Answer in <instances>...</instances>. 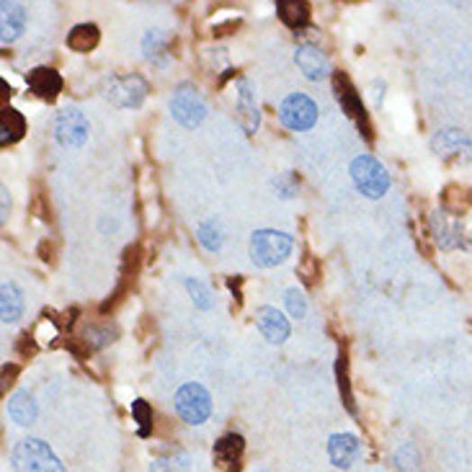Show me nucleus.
I'll return each mask as SVG.
<instances>
[{
	"label": "nucleus",
	"mask_w": 472,
	"mask_h": 472,
	"mask_svg": "<svg viewBox=\"0 0 472 472\" xmlns=\"http://www.w3.org/2000/svg\"><path fill=\"white\" fill-rule=\"evenodd\" d=\"M292 248H295V238L289 232L261 227L250 235L248 253H250V261L259 268H274L292 256Z\"/></svg>",
	"instance_id": "f257e3e1"
},
{
	"label": "nucleus",
	"mask_w": 472,
	"mask_h": 472,
	"mask_svg": "<svg viewBox=\"0 0 472 472\" xmlns=\"http://www.w3.org/2000/svg\"><path fill=\"white\" fill-rule=\"evenodd\" d=\"M349 173H351L354 186L367 199H382L390 191V184H393L387 168L379 163L375 155H359V158H354L351 166H349Z\"/></svg>",
	"instance_id": "f03ea898"
},
{
	"label": "nucleus",
	"mask_w": 472,
	"mask_h": 472,
	"mask_svg": "<svg viewBox=\"0 0 472 472\" xmlns=\"http://www.w3.org/2000/svg\"><path fill=\"white\" fill-rule=\"evenodd\" d=\"M14 465L19 472H68L62 459L41 439H23L14 449Z\"/></svg>",
	"instance_id": "7ed1b4c3"
},
{
	"label": "nucleus",
	"mask_w": 472,
	"mask_h": 472,
	"mask_svg": "<svg viewBox=\"0 0 472 472\" xmlns=\"http://www.w3.org/2000/svg\"><path fill=\"white\" fill-rule=\"evenodd\" d=\"M173 405H176L178 418L189 426H202L212 416V395L207 393V387H202L199 382L181 385L173 395Z\"/></svg>",
	"instance_id": "20e7f679"
},
{
	"label": "nucleus",
	"mask_w": 472,
	"mask_h": 472,
	"mask_svg": "<svg viewBox=\"0 0 472 472\" xmlns=\"http://www.w3.org/2000/svg\"><path fill=\"white\" fill-rule=\"evenodd\" d=\"M333 95H336V101L340 104V109L343 113L357 124L361 130V134L372 142V124H369V113H367V106H364V101H361L359 91H357V86L351 83V77L346 76V73H333Z\"/></svg>",
	"instance_id": "39448f33"
},
{
	"label": "nucleus",
	"mask_w": 472,
	"mask_h": 472,
	"mask_svg": "<svg viewBox=\"0 0 472 472\" xmlns=\"http://www.w3.org/2000/svg\"><path fill=\"white\" fill-rule=\"evenodd\" d=\"M170 113H173V119L181 124V127H186V130H194V127H199L202 122H204V116H207V104H204V98L202 94L194 88V86H178L173 95H170Z\"/></svg>",
	"instance_id": "423d86ee"
},
{
	"label": "nucleus",
	"mask_w": 472,
	"mask_h": 472,
	"mask_svg": "<svg viewBox=\"0 0 472 472\" xmlns=\"http://www.w3.org/2000/svg\"><path fill=\"white\" fill-rule=\"evenodd\" d=\"M279 119L292 132H307L318 124V104L304 94H289L279 104Z\"/></svg>",
	"instance_id": "0eeeda50"
},
{
	"label": "nucleus",
	"mask_w": 472,
	"mask_h": 472,
	"mask_svg": "<svg viewBox=\"0 0 472 472\" xmlns=\"http://www.w3.org/2000/svg\"><path fill=\"white\" fill-rule=\"evenodd\" d=\"M148 94H150V83L137 73L112 77L109 88H106L109 101L119 109H140L145 104Z\"/></svg>",
	"instance_id": "6e6552de"
},
{
	"label": "nucleus",
	"mask_w": 472,
	"mask_h": 472,
	"mask_svg": "<svg viewBox=\"0 0 472 472\" xmlns=\"http://www.w3.org/2000/svg\"><path fill=\"white\" fill-rule=\"evenodd\" d=\"M431 150H434L436 158L447 160V163H470L472 160V140L462 130H441V132L434 134L431 140Z\"/></svg>",
	"instance_id": "1a4fd4ad"
},
{
	"label": "nucleus",
	"mask_w": 472,
	"mask_h": 472,
	"mask_svg": "<svg viewBox=\"0 0 472 472\" xmlns=\"http://www.w3.org/2000/svg\"><path fill=\"white\" fill-rule=\"evenodd\" d=\"M91 132L88 119L77 109H62L55 119V140L62 148H80Z\"/></svg>",
	"instance_id": "9d476101"
},
{
	"label": "nucleus",
	"mask_w": 472,
	"mask_h": 472,
	"mask_svg": "<svg viewBox=\"0 0 472 472\" xmlns=\"http://www.w3.org/2000/svg\"><path fill=\"white\" fill-rule=\"evenodd\" d=\"M328 457H331L333 467L349 470V467H354V462L361 457V441L354 434H349V431L333 434L328 439Z\"/></svg>",
	"instance_id": "9b49d317"
},
{
	"label": "nucleus",
	"mask_w": 472,
	"mask_h": 472,
	"mask_svg": "<svg viewBox=\"0 0 472 472\" xmlns=\"http://www.w3.org/2000/svg\"><path fill=\"white\" fill-rule=\"evenodd\" d=\"M256 325H259L261 336H264L268 343H274V346H282L284 340L289 339V333H292L289 321L284 318L277 307H268V304L256 310Z\"/></svg>",
	"instance_id": "f8f14e48"
},
{
	"label": "nucleus",
	"mask_w": 472,
	"mask_h": 472,
	"mask_svg": "<svg viewBox=\"0 0 472 472\" xmlns=\"http://www.w3.org/2000/svg\"><path fill=\"white\" fill-rule=\"evenodd\" d=\"M295 62L307 80H325L331 76V62L321 47H315V44H300L295 52Z\"/></svg>",
	"instance_id": "ddd939ff"
},
{
	"label": "nucleus",
	"mask_w": 472,
	"mask_h": 472,
	"mask_svg": "<svg viewBox=\"0 0 472 472\" xmlns=\"http://www.w3.org/2000/svg\"><path fill=\"white\" fill-rule=\"evenodd\" d=\"M235 119L238 124L243 127L246 134H256L259 124H261V113H259V104L253 98V91H250V83L248 80H241L238 83V101H235Z\"/></svg>",
	"instance_id": "4468645a"
},
{
	"label": "nucleus",
	"mask_w": 472,
	"mask_h": 472,
	"mask_svg": "<svg viewBox=\"0 0 472 472\" xmlns=\"http://www.w3.org/2000/svg\"><path fill=\"white\" fill-rule=\"evenodd\" d=\"M246 452V441L241 434H225L217 444H214V462L222 472H238L241 470V459Z\"/></svg>",
	"instance_id": "2eb2a0df"
},
{
	"label": "nucleus",
	"mask_w": 472,
	"mask_h": 472,
	"mask_svg": "<svg viewBox=\"0 0 472 472\" xmlns=\"http://www.w3.org/2000/svg\"><path fill=\"white\" fill-rule=\"evenodd\" d=\"M26 86L29 91L44 101H52L57 98V94L62 91V77L57 73L55 68H47V65H39L34 70L26 73Z\"/></svg>",
	"instance_id": "dca6fc26"
},
{
	"label": "nucleus",
	"mask_w": 472,
	"mask_h": 472,
	"mask_svg": "<svg viewBox=\"0 0 472 472\" xmlns=\"http://www.w3.org/2000/svg\"><path fill=\"white\" fill-rule=\"evenodd\" d=\"M0 39L3 44H11L23 34L26 29V8L21 3H3L0 5Z\"/></svg>",
	"instance_id": "f3484780"
},
{
	"label": "nucleus",
	"mask_w": 472,
	"mask_h": 472,
	"mask_svg": "<svg viewBox=\"0 0 472 472\" xmlns=\"http://www.w3.org/2000/svg\"><path fill=\"white\" fill-rule=\"evenodd\" d=\"M170 34L160 32V29H152L145 34L142 39V52H145V59L158 65V68H166L170 62Z\"/></svg>",
	"instance_id": "a211bd4d"
},
{
	"label": "nucleus",
	"mask_w": 472,
	"mask_h": 472,
	"mask_svg": "<svg viewBox=\"0 0 472 472\" xmlns=\"http://www.w3.org/2000/svg\"><path fill=\"white\" fill-rule=\"evenodd\" d=\"M277 14L282 19L284 26H289L292 32H303L304 26L310 23V3H303V0H282L277 3Z\"/></svg>",
	"instance_id": "6ab92c4d"
},
{
	"label": "nucleus",
	"mask_w": 472,
	"mask_h": 472,
	"mask_svg": "<svg viewBox=\"0 0 472 472\" xmlns=\"http://www.w3.org/2000/svg\"><path fill=\"white\" fill-rule=\"evenodd\" d=\"M431 230H434L436 235V243L441 248H447V250H452V248H462L465 243V232H462V225L459 222H449L447 220V214H441V212H436L434 217H431Z\"/></svg>",
	"instance_id": "aec40b11"
},
{
	"label": "nucleus",
	"mask_w": 472,
	"mask_h": 472,
	"mask_svg": "<svg viewBox=\"0 0 472 472\" xmlns=\"http://www.w3.org/2000/svg\"><path fill=\"white\" fill-rule=\"evenodd\" d=\"M23 315V295L14 282H3L0 286V321L16 322Z\"/></svg>",
	"instance_id": "412c9836"
},
{
	"label": "nucleus",
	"mask_w": 472,
	"mask_h": 472,
	"mask_svg": "<svg viewBox=\"0 0 472 472\" xmlns=\"http://www.w3.org/2000/svg\"><path fill=\"white\" fill-rule=\"evenodd\" d=\"M37 403H34L32 393H26V390H19L16 395L8 400V416L19 426H32L37 421Z\"/></svg>",
	"instance_id": "4be33fe9"
},
{
	"label": "nucleus",
	"mask_w": 472,
	"mask_h": 472,
	"mask_svg": "<svg viewBox=\"0 0 472 472\" xmlns=\"http://www.w3.org/2000/svg\"><path fill=\"white\" fill-rule=\"evenodd\" d=\"M26 132V119L23 113L11 109V106H3V116H0V145L8 148L14 142H19Z\"/></svg>",
	"instance_id": "5701e85b"
},
{
	"label": "nucleus",
	"mask_w": 472,
	"mask_h": 472,
	"mask_svg": "<svg viewBox=\"0 0 472 472\" xmlns=\"http://www.w3.org/2000/svg\"><path fill=\"white\" fill-rule=\"evenodd\" d=\"M98 41H101V32H98L95 23H77L68 34V47L73 52H80V55L94 52L95 47H98Z\"/></svg>",
	"instance_id": "b1692460"
},
{
	"label": "nucleus",
	"mask_w": 472,
	"mask_h": 472,
	"mask_svg": "<svg viewBox=\"0 0 472 472\" xmlns=\"http://www.w3.org/2000/svg\"><path fill=\"white\" fill-rule=\"evenodd\" d=\"M196 238H199V243H202L204 250H209V253L222 250V246H225V230H222V222L214 220V217H209V220H204L202 225L196 227Z\"/></svg>",
	"instance_id": "393cba45"
},
{
	"label": "nucleus",
	"mask_w": 472,
	"mask_h": 472,
	"mask_svg": "<svg viewBox=\"0 0 472 472\" xmlns=\"http://www.w3.org/2000/svg\"><path fill=\"white\" fill-rule=\"evenodd\" d=\"M184 284H186V292L191 295V303L196 304L199 310H212L214 307V297H212L207 284L196 282V279H186Z\"/></svg>",
	"instance_id": "a878e982"
},
{
	"label": "nucleus",
	"mask_w": 472,
	"mask_h": 472,
	"mask_svg": "<svg viewBox=\"0 0 472 472\" xmlns=\"http://www.w3.org/2000/svg\"><path fill=\"white\" fill-rule=\"evenodd\" d=\"M336 379H339L340 395H343V405L349 408V413H354V395H351V385H349V372H346V354L340 351L336 359Z\"/></svg>",
	"instance_id": "bb28decb"
},
{
	"label": "nucleus",
	"mask_w": 472,
	"mask_h": 472,
	"mask_svg": "<svg viewBox=\"0 0 472 472\" xmlns=\"http://www.w3.org/2000/svg\"><path fill=\"white\" fill-rule=\"evenodd\" d=\"M284 303H286V310H289V315H292V318L303 321L304 315H307V297H304L303 289H297V286L286 289Z\"/></svg>",
	"instance_id": "cd10ccee"
},
{
	"label": "nucleus",
	"mask_w": 472,
	"mask_h": 472,
	"mask_svg": "<svg viewBox=\"0 0 472 472\" xmlns=\"http://www.w3.org/2000/svg\"><path fill=\"white\" fill-rule=\"evenodd\" d=\"M132 416L137 421V431L140 436L145 439V436H150V426H152V408L145 403V400H134L132 403Z\"/></svg>",
	"instance_id": "c85d7f7f"
},
{
	"label": "nucleus",
	"mask_w": 472,
	"mask_h": 472,
	"mask_svg": "<svg viewBox=\"0 0 472 472\" xmlns=\"http://www.w3.org/2000/svg\"><path fill=\"white\" fill-rule=\"evenodd\" d=\"M300 277H303V282L307 284V286L321 282V264H318V259L307 256L303 261V266H300Z\"/></svg>",
	"instance_id": "c756f323"
},
{
	"label": "nucleus",
	"mask_w": 472,
	"mask_h": 472,
	"mask_svg": "<svg viewBox=\"0 0 472 472\" xmlns=\"http://www.w3.org/2000/svg\"><path fill=\"white\" fill-rule=\"evenodd\" d=\"M16 372H19V367H14V364H11V367H8V364L3 367V390H5L8 385H14V377H16Z\"/></svg>",
	"instance_id": "7c9ffc66"
},
{
	"label": "nucleus",
	"mask_w": 472,
	"mask_h": 472,
	"mask_svg": "<svg viewBox=\"0 0 472 472\" xmlns=\"http://www.w3.org/2000/svg\"><path fill=\"white\" fill-rule=\"evenodd\" d=\"M8 207H11V202H8V191L3 189V217L8 214Z\"/></svg>",
	"instance_id": "2f4dec72"
}]
</instances>
